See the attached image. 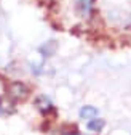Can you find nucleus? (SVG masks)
Listing matches in <instances>:
<instances>
[{"label":"nucleus","mask_w":131,"mask_h":135,"mask_svg":"<svg viewBox=\"0 0 131 135\" xmlns=\"http://www.w3.org/2000/svg\"><path fill=\"white\" fill-rule=\"evenodd\" d=\"M3 93L8 95L11 100H14L16 103H19V101H24L32 95V89L27 82H24L21 79H13V80L7 82V87H5Z\"/></svg>","instance_id":"nucleus-1"},{"label":"nucleus","mask_w":131,"mask_h":135,"mask_svg":"<svg viewBox=\"0 0 131 135\" xmlns=\"http://www.w3.org/2000/svg\"><path fill=\"white\" fill-rule=\"evenodd\" d=\"M72 8L75 18L88 23L94 20L96 11H97V0H72Z\"/></svg>","instance_id":"nucleus-2"},{"label":"nucleus","mask_w":131,"mask_h":135,"mask_svg":"<svg viewBox=\"0 0 131 135\" xmlns=\"http://www.w3.org/2000/svg\"><path fill=\"white\" fill-rule=\"evenodd\" d=\"M34 108L37 109V113L45 117V119H48V117H53L58 114V109H56V105L53 103V100L45 95V93H39L34 97Z\"/></svg>","instance_id":"nucleus-3"},{"label":"nucleus","mask_w":131,"mask_h":135,"mask_svg":"<svg viewBox=\"0 0 131 135\" xmlns=\"http://www.w3.org/2000/svg\"><path fill=\"white\" fill-rule=\"evenodd\" d=\"M58 48H59V44H58V40H54V39H50V40H45L42 45H39L37 52H39V55L42 56V60H48V58H53V56L56 55Z\"/></svg>","instance_id":"nucleus-4"},{"label":"nucleus","mask_w":131,"mask_h":135,"mask_svg":"<svg viewBox=\"0 0 131 135\" xmlns=\"http://www.w3.org/2000/svg\"><path fill=\"white\" fill-rule=\"evenodd\" d=\"M16 101L11 100L8 95L0 93V117H8L16 113Z\"/></svg>","instance_id":"nucleus-5"},{"label":"nucleus","mask_w":131,"mask_h":135,"mask_svg":"<svg viewBox=\"0 0 131 135\" xmlns=\"http://www.w3.org/2000/svg\"><path fill=\"white\" fill-rule=\"evenodd\" d=\"M106 126H107V122H106L104 117H101V116H97V117H94V119H90V121L85 122V127H86L88 132H91V135L102 133Z\"/></svg>","instance_id":"nucleus-6"},{"label":"nucleus","mask_w":131,"mask_h":135,"mask_svg":"<svg viewBox=\"0 0 131 135\" xmlns=\"http://www.w3.org/2000/svg\"><path fill=\"white\" fill-rule=\"evenodd\" d=\"M97 116H99V109L94 105H83L78 109V119H81L83 122H86L90 119H94Z\"/></svg>","instance_id":"nucleus-7"},{"label":"nucleus","mask_w":131,"mask_h":135,"mask_svg":"<svg viewBox=\"0 0 131 135\" xmlns=\"http://www.w3.org/2000/svg\"><path fill=\"white\" fill-rule=\"evenodd\" d=\"M29 71H30V74L34 76V77H40V76H43L45 74V71H46V68H45V63L43 61H30L29 63Z\"/></svg>","instance_id":"nucleus-8"},{"label":"nucleus","mask_w":131,"mask_h":135,"mask_svg":"<svg viewBox=\"0 0 131 135\" xmlns=\"http://www.w3.org/2000/svg\"><path fill=\"white\" fill-rule=\"evenodd\" d=\"M59 135H91V133H81L77 129H66V130H61Z\"/></svg>","instance_id":"nucleus-9"}]
</instances>
